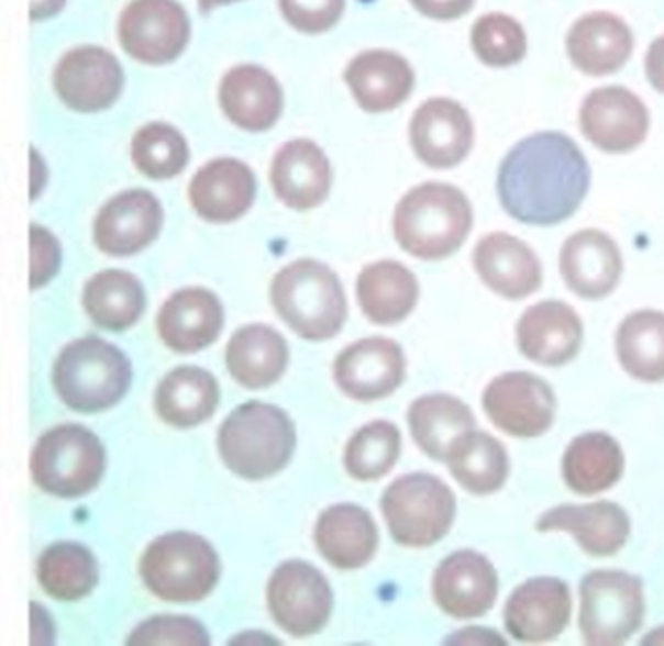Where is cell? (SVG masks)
Masks as SVG:
<instances>
[{
  "label": "cell",
  "mask_w": 664,
  "mask_h": 646,
  "mask_svg": "<svg viewBox=\"0 0 664 646\" xmlns=\"http://www.w3.org/2000/svg\"><path fill=\"white\" fill-rule=\"evenodd\" d=\"M164 213L148 191H125L102 207L95 224L96 246L110 256H133L153 244L163 229Z\"/></svg>",
  "instance_id": "cell-19"
},
{
  "label": "cell",
  "mask_w": 664,
  "mask_h": 646,
  "mask_svg": "<svg viewBox=\"0 0 664 646\" xmlns=\"http://www.w3.org/2000/svg\"><path fill=\"white\" fill-rule=\"evenodd\" d=\"M316 545L337 569H358L375 557L378 530L357 504H335L316 522Z\"/></svg>",
  "instance_id": "cell-28"
},
{
  "label": "cell",
  "mask_w": 664,
  "mask_h": 646,
  "mask_svg": "<svg viewBox=\"0 0 664 646\" xmlns=\"http://www.w3.org/2000/svg\"><path fill=\"white\" fill-rule=\"evenodd\" d=\"M383 514L398 544L429 547L441 542L454 524L456 497L439 477L409 474L384 491Z\"/></svg>",
  "instance_id": "cell-8"
},
{
  "label": "cell",
  "mask_w": 664,
  "mask_h": 646,
  "mask_svg": "<svg viewBox=\"0 0 664 646\" xmlns=\"http://www.w3.org/2000/svg\"><path fill=\"white\" fill-rule=\"evenodd\" d=\"M272 183L283 203L307 211L330 193L332 168L320 146L305 138L290 141L273 160Z\"/></svg>",
  "instance_id": "cell-27"
},
{
  "label": "cell",
  "mask_w": 664,
  "mask_h": 646,
  "mask_svg": "<svg viewBox=\"0 0 664 646\" xmlns=\"http://www.w3.org/2000/svg\"><path fill=\"white\" fill-rule=\"evenodd\" d=\"M30 242H32L30 287L40 289L45 282L52 281L53 275L59 271V242L53 238L52 232L43 230L37 224L30 229Z\"/></svg>",
  "instance_id": "cell-45"
},
{
  "label": "cell",
  "mask_w": 664,
  "mask_h": 646,
  "mask_svg": "<svg viewBox=\"0 0 664 646\" xmlns=\"http://www.w3.org/2000/svg\"><path fill=\"white\" fill-rule=\"evenodd\" d=\"M565 285L577 297L598 300L612 292L622 277L620 247L600 230H580L565 240L560 254Z\"/></svg>",
  "instance_id": "cell-21"
},
{
  "label": "cell",
  "mask_w": 664,
  "mask_h": 646,
  "mask_svg": "<svg viewBox=\"0 0 664 646\" xmlns=\"http://www.w3.org/2000/svg\"><path fill=\"white\" fill-rule=\"evenodd\" d=\"M37 579L55 600L75 602L90 594L98 584V563L85 545L55 544L37 561Z\"/></svg>",
  "instance_id": "cell-39"
},
{
  "label": "cell",
  "mask_w": 664,
  "mask_h": 646,
  "mask_svg": "<svg viewBox=\"0 0 664 646\" xmlns=\"http://www.w3.org/2000/svg\"><path fill=\"white\" fill-rule=\"evenodd\" d=\"M645 73L653 88L664 94V35H659L655 42L651 43L645 55Z\"/></svg>",
  "instance_id": "cell-47"
},
{
  "label": "cell",
  "mask_w": 664,
  "mask_h": 646,
  "mask_svg": "<svg viewBox=\"0 0 664 646\" xmlns=\"http://www.w3.org/2000/svg\"><path fill=\"white\" fill-rule=\"evenodd\" d=\"M484 411L502 433L534 438L554 425L555 396L550 383L538 376L507 372L487 386Z\"/></svg>",
  "instance_id": "cell-11"
},
{
  "label": "cell",
  "mask_w": 664,
  "mask_h": 646,
  "mask_svg": "<svg viewBox=\"0 0 664 646\" xmlns=\"http://www.w3.org/2000/svg\"><path fill=\"white\" fill-rule=\"evenodd\" d=\"M219 400L221 391L211 372L197 366H179L158 383L154 408L164 423L191 428L213 417Z\"/></svg>",
  "instance_id": "cell-32"
},
{
  "label": "cell",
  "mask_w": 664,
  "mask_h": 646,
  "mask_svg": "<svg viewBox=\"0 0 664 646\" xmlns=\"http://www.w3.org/2000/svg\"><path fill=\"white\" fill-rule=\"evenodd\" d=\"M502 617L509 635L520 643L554 641L569 623V587L554 577L527 580L507 600Z\"/></svg>",
  "instance_id": "cell-16"
},
{
  "label": "cell",
  "mask_w": 664,
  "mask_h": 646,
  "mask_svg": "<svg viewBox=\"0 0 664 646\" xmlns=\"http://www.w3.org/2000/svg\"><path fill=\"white\" fill-rule=\"evenodd\" d=\"M256 197V178L244 162H209L189 186V199L199 216L209 222H232L246 213Z\"/></svg>",
  "instance_id": "cell-26"
},
{
  "label": "cell",
  "mask_w": 664,
  "mask_h": 646,
  "mask_svg": "<svg viewBox=\"0 0 664 646\" xmlns=\"http://www.w3.org/2000/svg\"><path fill=\"white\" fill-rule=\"evenodd\" d=\"M289 363V347L281 333L256 323L232 335L226 365L232 378L247 390H262L281 378Z\"/></svg>",
  "instance_id": "cell-33"
},
{
  "label": "cell",
  "mask_w": 664,
  "mask_h": 646,
  "mask_svg": "<svg viewBox=\"0 0 664 646\" xmlns=\"http://www.w3.org/2000/svg\"><path fill=\"white\" fill-rule=\"evenodd\" d=\"M472 49L477 59L487 67L507 68L519 65L529 52L527 32L519 20L502 14L487 12L476 20L469 34Z\"/></svg>",
  "instance_id": "cell-41"
},
{
  "label": "cell",
  "mask_w": 664,
  "mask_h": 646,
  "mask_svg": "<svg viewBox=\"0 0 664 646\" xmlns=\"http://www.w3.org/2000/svg\"><path fill=\"white\" fill-rule=\"evenodd\" d=\"M499 579L482 553L464 549L446 557L433 577L436 605L456 620H476L494 608Z\"/></svg>",
  "instance_id": "cell-14"
},
{
  "label": "cell",
  "mask_w": 664,
  "mask_h": 646,
  "mask_svg": "<svg viewBox=\"0 0 664 646\" xmlns=\"http://www.w3.org/2000/svg\"><path fill=\"white\" fill-rule=\"evenodd\" d=\"M224 312L211 290L174 292L156 320L161 339L176 353H197L213 343L222 330Z\"/></svg>",
  "instance_id": "cell-25"
},
{
  "label": "cell",
  "mask_w": 664,
  "mask_h": 646,
  "mask_svg": "<svg viewBox=\"0 0 664 646\" xmlns=\"http://www.w3.org/2000/svg\"><path fill=\"white\" fill-rule=\"evenodd\" d=\"M333 375L343 393L353 400H383L403 382L406 357L396 341L370 337L341 350Z\"/></svg>",
  "instance_id": "cell-15"
},
{
  "label": "cell",
  "mask_w": 664,
  "mask_h": 646,
  "mask_svg": "<svg viewBox=\"0 0 664 646\" xmlns=\"http://www.w3.org/2000/svg\"><path fill=\"white\" fill-rule=\"evenodd\" d=\"M633 43V32L626 20L598 10L575 20L565 47L573 67L588 77H606L630 60Z\"/></svg>",
  "instance_id": "cell-22"
},
{
  "label": "cell",
  "mask_w": 664,
  "mask_h": 646,
  "mask_svg": "<svg viewBox=\"0 0 664 646\" xmlns=\"http://www.w3.org/2000/svg\"><path fill=\"white\" fill-rule=\"evenodd\" d=\"M474 222L461 189L429 181L411 189L394 213V234L408 254L434 261L461 249Z\"/></svg>",
  "instance_id": "cell-2"
},
{
  "label": "cell",
  "mask_w": 664,
  "mask_h": 646,
  "mask_svg": "<svg viewBox=\"0 0 664 646\" xmlns=\"http://www.w3.org/2000/svg\"><path fill=\"white\" fill-rule=\"evenodd\" d=\"M345 80L363 110L383 113L408 100L416 77L398 53L366 52L351 60Z\"/></svg>",
  "instance_id": "cell-29"
},
{
  "label": "cell",
  "mask_w": 664,
  "mask_h": 646,
  "mask_svg": "<svg viewBox=\"0 0 664 646\" xmlns=\"http://www.w3.org/2000/svg\"><path fill=\"white\" fill-rule=\"evenodd\" d=\"M188 40V14L176 0H133L121 14V45L141 63H170L186 49Z\"/></svg>",
  "instance_id": "cell-12"
},
{
  "label": "cell",
  "mask_w": 664,
  "mask_h": 646,
  "mask_svg": "<svg viewBox=\"0 0 664 646\" xmlns=\"http://www.w3.org/2000/svg\"><path fill=\"white\" fill-rule=\"evenodd\" d=\"M267 604L273 620L292 637H308L320 630L332 613L333 594L324 575L305 561L277 567L267 584Z\"/></svg>",
  "instance_id": "cell-10"
},
{
  "label": "cell",
  "mask_w": 664,
  "mask_h": 646,
  "mask_svg": "<svg viewBox=\"0 0 664 646\" xmlns=\"http://www.w3.org/2000/svg\"><path fill=\"white\" fill-rule=\"evenodd\" d=\"M129 645H209V635L191 617L161 615L139 625Z\"/></svg>",
  "instance_id": "cell-43"
},
{
  "label": "cell",
  "mask_w": 664,
  "mask_h": 646,
  "mask_svg": "<svg viewBox=\"0 0 664 646\" xmlns=\"http://www.w3.org/2000/svg\"><path fill=\"white\" fill-rule=\"evenodd\" d=\"M408 423L419 448L439 461H446L452 446L476 431L472 409L449 393H431L413 401Z\"/></svg>",
  "instance_id": "cell-31"
},
{
  "label": "cell",
  "mask_w": 664,
  "mask_h": 646,
  "mask_svg": "<svg viewBox=\"0 0 664 646\" xmlns=\"http://www.w3.org/2000/svg\"><path fill=\"white\" fill-rule=\"evenodd\" d=\"M409 136L419 160L431 168H452L472 151L474 125L461 103L434 98L416 111Z\"/></svg>",
  "instance_id": "cell-18"
},
{
  "label": "cell",
  "mask_w": 664,
  "mask_h": 646,
  "mask_svg": "<svg viewBox=\"0 0 664 646\" xmlns=\"http://www.w3.org/2000/svg\"><path fill=\"white\" fill-rule=\"evenodd\" d=\"M645 617L643 580L623 570H593L580 580V633L588 645H622Z\"/></svg>",
  "instance_id": "cell-9"
},
{
  "label": "cell",
  "mask_w": 664,
  "mask_h": 646,
  "mask_svg": "<svg viewBox=\"0 0 664 646\" xmlns=\"http://www.w3.org/2000/svg\"><path fill=\"white\" fill-rule=\"evenodd\" d=\"M229 2H234V0H199V9L203 10V12H209V10H213L214 7L229 4Z\"/></svg>",
  "instance_id": "cell-48"
},
{
  "label": "cell",
  "mask_w": 664,
  "mask_h": 646,
  "mask_svg": "<svg viewBox=\"0 0 664 646\" xmlns=\"http://www.w3.org/2000/svg\"><path fill=\"white\" fill-rule=\"evenodd\" d=\"M283 16L305 34H322L340 20L345 0H279Z\"/></svg>",
  "instance_id": "cell-44"
},
{
  "label": "cell",
  "mask_w": 664,
  "mask_h": 646,
  "mask_svg": "<svg viewBox=\"0 0 664 646\" xmlns=\"http://www.w3.org/2000/svg\"><path fill=\"white\" fill-rule=\"evenodd\" d=\"M221 105L234 125L265 131L281 115V88L265 68L242 65L222 80Z\"/></svg>",
  "instance_id": "cell-30"
},
{
  "label": "cell",
  "mask_w": 664,
  "mask_h": 646,
  "mask_svg": "<svg viewBox=\"0 0 664 646\" xmlns=\"http://www.w3.org/2000/svg\"><path fill=\"white\" fill-rule=\"evenodd\" d=\"M297 446L289 415L275 405L250 401L234 409L222 423L219 450L236 476L259 481L281 471Z\"/></svg>",
  "instance_id": "cell-3"
},
{
  "label": "cell",
  "mask_w": 664,
  "mask_h": 646,
  "mask_svg": "<svg viewBox=\"0 0 664 646\" xmlns=\"http://www.w3.org/2000/svg\"><path fill=\"white\" fill-rule=\"evenodd\" d=\"M538 532H565L577 539L580 549L593 557H610L630 537L628 512L616 502L562 504L538 520Z\"/></svg>",
  "instance_id": "cell-23"
},
{
  "label": "cell",
  "mask_w": 664,
  "mask_h": 646,
  "mask_svg": "<svg viewBox=\"0 0 664 646\" xmlns=\"http://www.w3.org/2000/svg\"><path fill=\"white\" fill-rule=\"evenodd\" d=\"M85 310L90 320L110 332H123L143 315L146 307L145 289L135 275L110 269L95 275L86 282Z\"/></svg>",
  "instance_id": "cell-36"
},
{
  "label": "cell",
  "mask_w": 664,
  "mask_h": 646,
  "mask_svg": "<svg viewBox=\"0 0 664 646\" xmlns=\"http://www.w3.org/2000/svg\"><path fill=\"white\" fill-rule=\"evenodd\" d=\"M517 343L524 357L544 366H563L579 355L583 322L565 302L545 300L530 307L517 323Z\"/></svg>",
  "instance_id": "cell-20"
},
{
  "label": "cell",
  "mask_w": 664,
  "mask_h": 646,
  "mask_svg": "<svg viewBox=\"0 0 664 646\" xmlns=\"http://www.w3.org/2000/svg\"><path fill=\"white\" fill-rule=\"evenodd\" d=\"M590 168L579 146L554 131L512 146L497 176L502 209L514 221L552 226L569 219L587 197Z\"/></svg>",
  "instance_id": "cell-1"
},
{
  "label": "cell",
  "mask_w": 664,
  "mask_h": 646,
  "mask_svg": "<svg viewBox=\"0 0 664 646\" xmlns=\"http://www.w3.org/2000/svg\"><path fill=\"white\" fill-rule=\"evenodd\" d=\"M358 304L370 322L390 325L406 320L418 304L416 275L398 261L365 267L357 281Z\"/></svg>",
  "instance_id": "cell-34"
},
{
  "label": "cell",
  "mask_w": 664,
  "mask_h": 646,
  "mask_svg": "<svg viewBox=\"0 0 664 646\" xmlns=\"http://www.w3.org/2000/svg\"><path fill=\"white\" fill-rule=\"evenodd\" d=\"M55 88L70 110H106L123 88L120 60L100 47L73 49L55 68Z\"/></svg>",
  "instance_id": "cell-17"
},
{
  "label": "cell",
  "mask_w": 664,
  "mask_h": 646,
  "mask_svg": "<svg viewBox=\"0 0 664 646\" xmlns=\"http://www.w3.org/2000/svg\"><path fill=\"white\" fill-rule=\"evenodd\" d=\"M476 0H411V4L427 18L456 20L468 14Z\"/></svg>",
  "instance_id": "cell-46"
},
{
  "label": "cell",
  "mask_w": 664,
  "mask_h": 646,
  "mask_svg": "<svg viewBox=\"0 0 664 646\" xmlns=\"http://www.w3.org/2000/svg\"><path fill=\"white\" fill-rule=\"evenodd\" d=\"M579 118L583 135L605 153H630L648 136V108L623 86L593 90L580 105Z\"/></svg>",
  "instance_id": "cell-13"
},
{
  "label": "cell",
  "mask_w": 664,
  "mask_h": 646,
  "mask_svg": "<svg viewBox=\"0 0 664 646\" xmlns=\"http://www.w3.org/2000/svg\"><path fill=\"white\" fill-rule=\"evenodd\" d=\"M446 461L454 479L474 494L495 493L509 477L507 450L487 433L466 434L452 446Z\"/></svg>",
  "instance_id": "cell-38"
},
{
  "label": "cell",
  "mask_w": 664,
  "mask_h": 646,
  "mask_svg": "<svg viewBox=\"0 0 664 646\" xmlns=\"http://www.w3.org/2000/svg\"><path fill=\"white\" fill-rule=\"evenodd\" d=\"M398 426L375 421L351 436L345 448V469L358 481H375L386 476L400 458Z\"/></svg>",
  "instance_id": "cell-40"
},
{
  "label": "cell",
  "mask_w": 664,
  "mask_h": 646,
  "mask_svg": "<svg viewBox=\"0 0 664 646\" xmlns=\"http://www.w3.org/2000/svg\"><path fill=\"white\" fill-rule=\"evenodd\" d=\"M131 156L136 168L148 178L168 179L184 170L189 151L176 129L166 123H151L136 133Z\"/></svg>",
  "instance_id": "cell-42"
},
{
  "label": "cell",
  "mask_w": 664,
  "mask_h": 646,
  "mask_svg": "<svg viewBox=\"0 0 664 646\" xmlns=\"http://www.w3.org/2000/svg\"><path fill=\"white\" fill-rule=\"evenodd\" d=\"M623 466L622 448L610 434H580L563 454V479L575 493L598 494L620 481Z\"/></svg>",
  "instance_id": "cell-35"
},
{
  "label": "cell",
  "mask_w": 664,
  "mask_h": 646,
  "mask_svg": "<svg viewBox=\"0 0 664 646\" xmlns=\"http://www.w3.org/2000/svg\"><path fill=\"white\" fill-rule=\"evenodd\" d=\"M623 370L641 382L664 380V314L639 310L623 320L616 335Z\"/></svg>",
  "instance_id": "cell-37"
},
{
  "label": "cell",
  "mask_w": 664,
  "mask_h": 646,
  "mask_svg": "<svg viewBox=\"0 0 664 646\" xmlns=\"http://www.w3.org/2000/svg\"><path fill=\"white\" fill-rule=\"evenodd\" d=\"M139 569L154 595L179 604L203 600L221 577L213 545L189 532H171L154 539Z\"/></svg>",
  "instance_id": "cell-6"
},
{
  "label": "cell",
  "mask_w": 664,
  "mask_h": 646,
  "mask_svg": "<svg viewBox=\"0 0 664 646\" xmlns=\"http://www.w3.org/2000/svg\"><path fill=\"white\" fill-rule=\"evenodd\" d=\"M53 383L67 408L98 413L128 393L131 363L108 341L85 337L63 349L53 368Z\"/></svg>",
  "instance_id": "cell-5"
},
{
  "label": "cell",
  "mask_w": 664,
  "mask_h": 646,
  "mask_svg": "<svg viewBox=\"0 0 664 646\" xmlns=\"http://www.w3.org/2000/svg\"><path fill=\"white\" fill-rule=\"evenodd\" d=\"M30 466L35 484L45 493L78 499L100 483L106 452L100 438L86 426L60 425L37 441Z\"/></svg>",
  "instance_id": "cell-7"
},
{
  "label": "cell",
  "mask_w": 664,
  "mask_h": 646,
  "mask_svg": "<svg viewBox=\"0 0 664 646\" xmlns=\"http://www.w3.org/2000/svg\"><path fill=\"white\" fill-rule=\"evenodd\" d=\"M272 302L283 322L302 339H330L347 318V300L337 275L314 259H300L277 272Z\"/></svg>",
  "instance_id": "cell-4"
},
{
  "label": "cell",
  "mask_w": 664,
  "mask_h": 646,
  "mask_svg": "<svg viewBox=\"0 0 664 646\" xmlns=\"http://www.w3.org/2000/svg\"><path fill=\"white\" fill-rule=\"evenodd\" d=\"M474 265L487 289L509 300L530 297L542 285V265L532 247L505 232L479 240Z\"/></svg>",
  "instance_id": "cell-24"
}]
</instances>
